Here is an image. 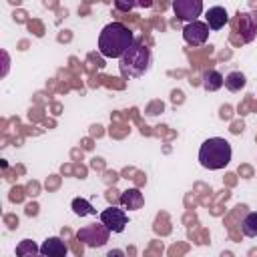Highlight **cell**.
<instances>
[{"label": "cell", "instance_id": "cell-16", "mask_svg": "<svg viewBox=\"0 0 257 257\" xmlns=\"http://www.w3.org/2000/svg\"><path fill=\"white\" fill-rule=\"evenodd\" d=\"M34 253H40V247H36L34 241L30 239H22L18 245H16V255L24 257V255H34Z\"/></svg>", "mask_w": 257, "mask_h": 257}, {"label": "cell", "instance_id": "cell-1", "mask_svg": "<svg viewBox=\"0 0 257 257\" xmlns=\"http://www.w3.org/2000/svg\"><path fill=\"white\" fill-rule=\"evenodd\" d=\"M135 42V34L122 22L106 24L98 34V52L104 58H120Z\"/></svg>", "mask_w": 257, "mask_h": 257}, {"label": "cell", "instance_id": "cell-7", "mask_svg": "<svg viewBox=\"0 0 257 257\" xmlns=\"http://www.w3.org/2000/svg\"><path fill=\"white\" fill-rule=\"evenodd\" d=\"M100 221H102L112 233H122L124 227L128 225L126 211H124V209H118V207H106V209L100 213Z\"/></svg>", "mask_w": 257, "mask_h": 257}, {"label": "cell", "instance_id": "cell-11", "mask_svg": "<svg viewBox=\"0 0 257 257\" xmlns=\"http://www.w3.org/2000/svg\"><path fill=\"white\" fill-rule=\"evenodd\" d=\"M118 201H120L122 209H128V211H139L145 205V197L139 189H126Z\"/></svg>", "mask_w": 257, "mask_h": 257}, {"label": "cell", "instance_id": "cell-12", "mask_svg": "<svg viewBox=\"0 0 257 257\" xmlns=\"http://www.w3.org/2000/svg\"><path fill=\"white\" fill-rule=\"evenodd\" d=\"M201 80H203V88H205L207 92H215V90H219V88L225 84V76H223L219 70H213V68L205 70Z\"/></svg>", "mask_w": 257, "mask_h": 257}, {"label": "cell", "instance_id": "cell-18", "mask_svg": "<svg viewBox=\"0 0 257 257\" xmlns=\"http://www.w3.org/2000/svg\"><path fill=\"white\" fill-rule=\"evenodd\" d=\"M137 6L139 8H151L153 6V0H137Z\"/></svg>", "mask_w": 257, "mask_h": 257}, {"label": "cell", "instance_id": "cell-9", "mask_svg": "<svg viewBox=\"0 0 257 257\" xmlns=\"http://www.w3.org/2000/svg\"><path fill=\"white\" fill-rule=\"evenodd\" d=\"M239 34H241V42H251L257 36V22L253 20L251 12L239 14Z\"/></svg>", "mask_w": 257, "mask_h": 257}, {"label": "cell", "instance_id": "cell-15", "mask_svg": "<svg viewBox=\"0 0 257 257\" xmlns=\"http://www.w3.org/2000/svg\"><path fill=\"white\" fill-rule=\"evenodd\" d=\"M241 231L245 237H257V211H251L241 221Z\"/></svg>", "mask_w": 257, "mask_h": 257}, {"label": "cell", "instance_id": "cell-14", "mask_svg": "<svg viewBox=\"0 0 257 257\" xmlns=\"http://www.w3.org/2000/svg\"><path fill=\"white\" fill-rule=\"evenodd\" d=\"M70 207H72V213L78 215V217H86V215H94V213H96L94 207H92V203H90L88 199H84V197L72 199Z\"/></svg>", "mask_w": 257, "mask_h": 257}, {"label": "cell", "instance_id": "cell-17", "mask_svg": "<svg viewBox=\"0 0 257 257\" xmlns=\"http://www.w3.org/2000/svg\"><path fill=\"white\" fill-rule=\"evenodd\" d=\"M137 6V0H114V8L118 12H131Z\"/></svg>", "mask_w": 257, "mask_h": 257}, {"label": "cell", "instance_id": "cell-3", "mask_svg": "<svg viewBox=\"0 0 257 257\" xmlns=\"http://www.w3.org/2000/svg\"><path fill=\"white\" fill-rule=\"evenodd\" d=\"M231 157H233L231 143L221 137L207 139L199 149V163H201V167H205L209 171L225 169L231 163Z\"/></svg>", "mask_w": 257, "mask_h": 257}, {"label": "cell", "instance_id": "cell-8", "mask_svg": "<svg viewBox=\"0 0 257 257\" xmlns=\"http://www.w3.org/2000/svg\"><path fill=\"white\" fill-rule=\"evenodd\" d=\"M66 253H68V247L60 237H48L40 245V255H46V257H64Z\"/></svg>", "mask_w": 257, "mask_h": 257}, {"label": "cell", "instance_id": "cell-5", "mask_svg": "<svg viewBox=\"0 0 257 257\" xmlns=\"http://www.w3.org/2000/svg\"><path fill=\"white\" fill-rule=\"evenodd\" d=\"M173 12L183 22L199 20L203 14V0H173Z\"/></svg>", "mask_w": 257, "mask_h": 257}, {"label": "cell", "instance_id": "cell-6", "mask_svg": "<svg viewBox=\"0 0 257 257\" xmlns=\"http://www.w3.org/2000/svg\"><path fill=\"white\" fill-rule=\"evenodd\" d=\"M209 24L207 22H201V20H193V22H187L185 28H183V38L187 44L191 46H201L207 42L209 38Z\"/></svg>", "mask_w": 257, "mask_h": 257}, {"label": "cell", "instance_id": "cell-2", "mask_svg": "<svg viewBox=\"0 0 257 257\" xmlns=\"http://www.w3.org/2000/svg\"><path fill=\"white\" fill-rule=\"evenodd\" d=\"M153 64V52L145 44L143 38H135V42L126 48V52L118 58V68L122 78H141L149 72Z\"/></svg>", "mask_w": 257, "mask_h": 257}, {"label": "cell", "instance_id": "cell-10", "mask_svg": "<svg viewBox=\"0 0 257 257\" xmlns=\"http://www.w3.org/2000/svg\"><path fill=\"white\" fill-rule=\"evenodd\" d=\"M205 22L209 24L211 30H221V28L229 22V14H227V10H225L223 6H213V8L207 10Z\"/></svg>", "mask_w": 257, "mask_h": 257}, {"label": "cell", "instance_id": "cell-13", "mask_svg": "<svg viewBox=\"0 0 257 257\" xmlns=\"http://www.w3.org/2000/svg\"><path fill=\"white\" fill-rule=\"evenodd\" d=\"M245 84H247V78H245V74H243L241 70H233V72H229V74L225 76V88L231 90V92L243 90Z\"/></svg>", "mask_w": 257, "mask_h": 257}, {"label": "cell", "instance_id": "cell-19", "mask_svg": "<svg viewBox=\"0 0 257 257\" xmlns=\"http://www.w3.org/2000/svg\"><path fill=\"white\" fill-rule=\"evenodd\" d=\"M251 16H253V20H255V22H257V8H255V10H253V12H251Z\"/></svg>", "mask_w": 257, "mask_h": 257}, {"label": "cell", "instance_id": "cell-4", "mask_svg": "<svg viewBox=\"0 0 257 257\" xmlns=\"http://www.w3.org/2000/svg\"><path fill=\"white\" fill-rule=\"evenodd\" d=\"M110 229L100 221L98 225L96 223H92V225H86V227H80L78 229V233H76V239L78 241H82L86 247H104L106 245V241H108V237H110Z\"/></svg>", "mask_w": 257, "mask_h": 257}]
</instances>
